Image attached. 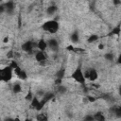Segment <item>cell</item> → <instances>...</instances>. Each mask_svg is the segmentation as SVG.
Returning a JSON list of instances; mask_svg holds the SVG:
<instances>
[{
    "instance_id": "obj_1",
    "label": "cell",
    "mask_w": 121,
    "mask_h": 121,
    "mask_svg": "<svg viewBox=\"0 0 121 121\" xmlns=\"http://www.w3.org/2000/svg\"><path fill=\"white\" fill-rule=\"evenodd\" d=\"M42 28L45 32H48L50 34H55L59 31L60 25L56 20H48L43 24Z\"/></svg>"
},
{
    "instance_id": "obj_2",
    "label": "cell",
    "mask_w": 121,
    "mask_h": 121,
    "mask_svg": "<svg viewBox=\"0 0 121 121\" xmlns=\"http://www.w3.org/2000/svg\"><path fill=\"white\" fill-rule=\"evenodd\" d=\"M12 76H13V69L9 64L3 68H0V81L9 82L11 80Z\"/></svg>"
},
{
    "instance_id": "obj_3",
    "label": "cell",
    "mask_w": 121,
    "mask_h": 121,
    "mask_svg": "<svg viewBox=\"0 0 121 121\" xmlns=\"http://www.w3.org/2000/svg\"><path fill=\"white\" fill-rule=\"evenodd\" d=\"M71 78H72L76 82H78V83H79V84H84V83H85V80H86V78H85V77H84V73H83L81 67H77V68L73 71V73H72V75H71Z\"/></svg>"
},
{
    "instance_id": "obj_4",
    "label": "cell",
    "mask_w": 121,
    "mask_h": 121,
    "mask_svg": "<svg viewBox=\"0 0 121 121\" xmlns=\"http://www.w3.org/2000/svg\"><path fill=\"white\" fill-rule=\"evenodd\" d=\"M84 73V77L86 79H89L91 81H95L98 78V73L95 68H89L86 71H83Z\"/></svg>"
},
{
    "instance_id": "obj_5",
    "label": "cell",
    "mask_w": 121,
    "mask_h": 121,
    "mask_svg": "<svg viewBox=\"0 0 121 121\" xmlns=\"http://www.w3.org/2000/svg\"><path fill=\"white\" fill-rule=\"evenodd\" d=\"M30 107L36 111H41L43 107V104L42 103L41 99H38L37 96H33L32 99L30 100Z\"/></svg>"
},
{
    "instance_id": "obj_6",
    "label": "cell",
    "mask_w": 121,
    "mask_h": 121,
    "mask_svg": "<svg viewBox=\"0 0 121 121\" xmlns=\"http://www.w3.org/2000/svg\"><path fill=\"white\" fill-rule=\"evenodd\" d=\"M36 46V44L33 43V42H31V41H26V42H25L23 44H22V50L23 51H25V52H26V53H32V51H33V48Z\"/></svg>"
},
{
    "instance_id": "obj_7",
    "label": "cell",
    "mask_w": 121,
    "mask_h": 121,
    "mask_svg": "<svg viewBox=\"0 0 121 121\" xmlns=\"http://www.w3.org/2000/svg\"><path fill=\"white\" fill-rule=\"evenodd\" d=\"M46 42H47V47H49L51 50H54V51L58 50V48H59V42L57 41V39L51 38V39L46 40Z\"/></svg>"
},
{
    "instance_id": "obj_8",
    "label": "cell",
    "mask_w": 121,
    "mask_h": 121,
    "mask_svg": "<svg viewBox=\"0 0 121 121\" xmlns=\"http://www.w3.org/2000/svg\"><path fill=\"white\" fill-rule=\"evenodd\" d=\"M35 59H36V60H37L38 62H43V61L46 60L47 56H46V54H45L44 51L39 50V51H37V52L35 53Z\"/></svg>"
},
{
    "instance_id": "obj_9",
    "label": "cell",
    "mask_w": 121,
    "mask_h": 121,
    "mask_svg": "<svg viewBox=\"0 0 121 121\" xmlns=\"http://www.w3.org/2000/svg\"><path fill=\"white\" fill-rule=\"evenodd\" d=\"M36 46H37V48H38L39 50H41V51H45L46 48H48V47H47V42H46V40H44L43 38H41V39L38 41V43H36Z\"/></svg>"
},
{
    "instance_id": "obj_10",
    "label": "cell",
    "mask_w": 121,
    "mask_h": 121,
    "mask_svg": "<svg viewBox=\"0 0 121 121\" xmlns=\"http://www.w3.org/2000/svg\"><path fill=\"white\" fill-rule=\"evenodd\" d=\"M4 7H5V9H6V10H8V11H12V10L14 9V2H13V1H9V2H7V3L4 5Z\"/></svg>"
},
{
    "instance_id": "obj_11",
    "label": "cell",
    "mask_w": 121,
    "mask_h": 121,
    "mask_svg": "<svg viewBox=\"0 0 121 121\" xmlns=\"http://www.w3.org/2000/svg\"><path fill=\"white\" fill-rule=\"evenodd\" d=\"M57 9H58V8H57L56 6H49V7L46 9V13H47L48 15H53V14L56 13Z\"/></svg>"
},
{
    "instance_id": "obj_12",
    "label": "cell",
    "mask_w": 121,
    "mask_h": 121,
    "mask_svg": "<svg viewBox=\"0 0 121 121\" xmlns=\"http://www.w3.org/2000/svg\"><path fill=\"white\" fill-rule=\"evenodd\" d=\"M12 91H13L15 94L20 93V92L22 91V85H21L19 82L14 83V84H13V86H12Z\"/></svg>"
},
{
    "instance_id": "obj_13",
    "label": "cell",
    "mask_w": 121,
    "mask_h": 121,
    "mask_svg": "<svg viewBox=\"0 0 121 121\" xmlns=\"http://www.w3.org/2000/svg\"><path fill=\"white\" fill-rule=\"evenodd\" d=\"M93 116H94V120H98V121H104V120H105L104 114H103L102 112H100L95 113Z\"/></svg>"
},
{
    "instance_id": "obj_14",
    "label": "cell",
    "mask_w": 121,
    "mask_h": 121,
    "mask_svg": "<svg viewBox=\"0 0 121 121\" xmlns=\"http://www.w3.org/2000/svg\"><path fill=\"white\" fill-rule=\"evenodd\" d=\"M70 39H71V41H72L73 43H78V40H79L78 32V31H74V32L71 34Z\"/></svg>"
},
{
    "instance_id": "obj_15",
    "label": "cell",
    "mask_w": 121,
    "mask_h": 121,
    "mask_svg": "<svg viewBox=\"0 0 121 121\" xmlns=\"http://www.w3.org/2000/svg\"><path fill=\"white\" fill-rule=\"evenodd\" d=\"M97 39H98V36H97V35H95V34L91 35V36L88 38V43H94V42H95Z\"/></svg>"
},
{
    "instance_id": "obj_16",
    "label": "cell",
    "mask_w": 121,
    "mask_h": 121,
    "mask_svg": "<svg viewBox=\"0 0 121 121\" xmlns=\"http://www.w3.org/2000/svg\"><path fill=\"white\" fill-rule=\"evenodd\" d=\"M113 54L112 53H106L105 54V59L107 60H109V61H112V60H113Z\"/></svg>"
},
{
    "instance_id": "obj_17",
    "label": "cell",
    "mask_w": 121,
    "mask_h": 121,
    "mask_svg": "<svg viewBox=\"0 0 121 121\" xmlns=\"http://www.w3.org/2000/svg\"><path fill=\"white\" fill-rule=\"evenodd\" d=\"M58 91H59V93L63 94V93H65V92L67 91V89H66V87H65V86H63V85H60V86H59V88H58Z\"/></svg>"
},
{
    "instance_id": "obj_18",
    "label": "cell",
    "mask_w": 121,
    "mask_h": 121,
    "mask_svg": "<svg viewBox=\"0 0 121 121\" xmlns=\"http://www.w3.org/2000/svg\"><path fill=\"white\" fill-rule=\"evenodd\" d=\"M37 119H38V120H46V119H47V116L45 115V113H40V114L37 116Z\"/></svg>"
},
{
    "instance_id": "obj_19",
    "label": "cell",
    "mask_w": 121,
    "mask_h": 121,
    "mask_svg": "<svg viewBox=\"0 0 121 121\" xmlns=\"http://www.w3.org/2000/svg\"><path fill=\"white\" fill-rule=\"evenodd\" d=\"M32 97H33L32 93H31V92H28V93H27V95H26V99L27 101H30V100L32 99Z\"/></svg>"
},
{
    "instance_id": "obj_20",
    "label": "cell",
    "mask_w": 121,
    "mask_h": 121,
    "mask_svg": "<svg viewBox=\"0 0 121 121\" xmlns=\"http://www.w3.org/2000/svg\"><path fill=\"white\" fill-rule=\"evenodd\" d=\"M84 120H94V116L93 115H87L84 117Z\"/></svg>"
},
{
    "instance_id": "obj_21",
    "label": "cell",
    "mask_w": 121,
    "mask_h": 121,
    "mask_svg": "<svg viewBox=\"0 0 121 121\" xmlns=\"http://www.w3.org/2000/svg\"><path fill=\"white\" fill-rule=\"evenodd\" d=\"M8 42H9V37H5L4 40H3V43H8Z\"/></svg>"
}]
</instances>
